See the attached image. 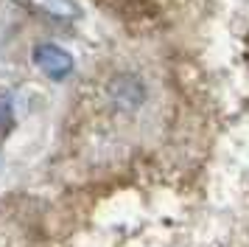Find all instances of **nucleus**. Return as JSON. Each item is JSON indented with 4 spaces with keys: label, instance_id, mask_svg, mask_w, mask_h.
Wrapping results in <instances>:
<instances>
[{
    "label": "nucleus",
    "instance_id": "obj_1",
    "mask_svg": "<svg viewBox=\"0 0 249 247\" xmlns=\"http://www.w3.org/2000/svg\"><path fill=\"white\" fill-rule=\"evenodd\" d=\"M109 99L121 107V110H137L143 99H146V87L143 82L132 73H121L109 82Z\"/></svg>",
    "mask_w": 249,
    "mask_h": 247
},
{
    "label": "nucleus",
    "instance_id": "obj_3",
    "mask_svg": "<svg viewBox=\"0 0 249 247\" xmlns=\"http://www.w3.org/2000/svg\"><path fill=\"white\" fill-rule=\"evenodd\" d=\"M14 124V107H12V99L0 96V132H9Z\"/></svg>",
    "mask_w": 249,
    "mask_h": 247
},
{
    "label": "nucleus",
    "instance_id": "obj_2",
    "mask_svg": "<svg viewBox=\"0 0 249 247\" xmlns=\"http://www.w3.org/2000/svg\"><path fill=\"white\" fill-rule=\"evenodd\" d=\"M36 65L42 67V73H48L51 79H65L73 70V59L68 51H62L59 45H39L36 48Z\"/></svg>",
    "mask_w": 249,
    "mask_h": 247
}]
</instances>
